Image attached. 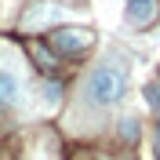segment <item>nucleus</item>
<instances>
[{
    "label": "nucleus",
    "instance_id": "423d86ee",
    "mask_svg": "<svg viewBox=\"0 0 160 160\" xmlns=\"http://www.w3.org/2000/svg\"><path fill=\"white\" fill-rule=\"evenodd\" d=\"M153 149H157V157H160V128H157V135H153Z\"/></svg>",
    "mask_w": 160,
    "mask_h": 160
},
{
    "label": "nucleus",
    "instance_id": "39448f33",
    "mask_svg": "<svg viewBox=\"0 0 160 160\" xmlns=\"http://www.w3.org/2000/svg\"><path fill=\"white\" fill-rule=\"evenodd\" d=\"M146 98H149V106L160 113V84H149V88H146Z\"/></svg>",
    "mask_w": 160,
    "mask_h": 160
},
{
    "label": "nucleus",
    "instance_id": "f257e3e1",
    "mask_svg": "<svg viewBox=\"0 0 160 160\" xmlns=\"http://www.w3.org/2000/svg\"><path fill=\"white\" fill-rule=\"evenodd\" d=\"M124 88H128V73L120 66H98V69H91L84 95L91 106H117L124 98Z\"/></svg>",
    "mask_w": 160,
    "mask_h": 160
},
{
    "label": "nucleus",
    "instance_id": "f03ea898",
    "mask_svg": "<svg viewBox=\"0 0 160 160\" xmlns=\"http://www.w3.org/2000/svg\"><path fill=\"white\" fill-rule=\"evenodd\" d=\"M51 48L62 55H80L91 48V33L88 29H55L51 33Z\"/></svg>",
    "mask_w": 160,
    "mask_h": 160
},
{
    "label": "nucleus",
    "instance_id": "20e7f679",
    "mask_svg": "<svg viewBox=\"0 0 160 160\" xmlns=\"http://www.w3.org/2000/svg\"><path fill=\"white\" fill-rule=\"evenodd\" d=\"M15 95H18V80L11 73H0V106H11Z\"/></svg>",
    "mask_w": 160,
    "mask_h": 160
},
{
    "label": "nucleus",
    "instance_id": "7ed1b4c3",
    "mask_svg": "<svg viewBox=\"0 0 160 160\" xmlns=\"http://www.w3.org/2000/svg\"><path fill=\"white\" fill-rule=\"evenodd\" d=\"M157 18V0H128V22L131 26H149Z\"/></svg>",
    "mask_w": 160,
    "mask_h": 160
}]
</instances>
